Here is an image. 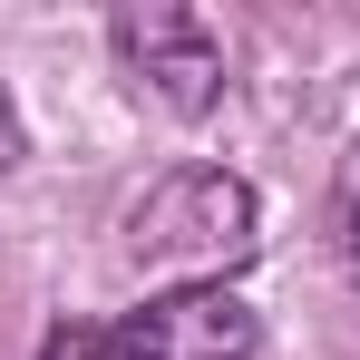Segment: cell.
<instances>
[{
	"label": "cell",
	"instance_id": "cell-2",
	"mask_svg": "<svg viewBox=\"0 0 360 360\" xmlns=\"http://www.w3.org/2000/svg\"><path fill=\"white\" fill-rule=\"evenodd\" d=\"M117 49H127V68H136L176 117H205V108L224 98V39H214L195 10H127Z\"/></svg>",
	"mask_w": 360,
	"mask_h": 360
},
{
	"label": "cell",
	"instance_id": "cell-1",
	"mask_svg": "<svg viewBox=\"0 0 360 360\" xmlns=\"http://www.w3.org/2000/svg\"><path fill=\"white\" fill-rule=\"evenodd\" d=\"M253 185L224 176V166H185L166 176L136 214H127V253L146 263V273H166V283H224L253 263Z\"/></svg>",
	"mask_w": 360,
	"mask_h": 360
},
{
	"label": "cell",
	"instance_id": "cell-3",
	"mask_svg": "<svg viewBox=\"0 0 360 360\" xmlns=\"http://www.w3.org/2000/svg\"><path fill=\"white\" fill-rule=\"evenodd\" d=\"M146 360H253L263 321L234 283H185V292H156L136 321H117Z\"/></svg>",
	"mask_w": 360,
	"mask_h": 360
},
{
	"label": "cell",
	"instance_id": "cell-6",
	"mask_svg": "<svg viewBox=\"0 0 360 360\" xmlns=\"http://www.w3.org/2000/svg\"><path fill=\"white\" fill-rule=\"evenodd\" d=\"M351 273H360V214H351Z\"/></svg>",
	"mask_w": 360,
	"mask_h": 360
},
{
	"label": "cell",
	"instance_id": "cell-4",
	"mask_svg": "<svg viewBox=\"0 0 360 360\" xmlns=\"http://www.w3.org/2000/svg\"><path fill=\"white\" fill-rule=\"evenodd\" d=\"M39 360H146L127 331H98V321H78V331H49V351Z\"/></svg>",
	"mask_w": 360,
	"mask_h": 360
},
{
	"label": "cell",
	"instance_id": "cell-5",
	"mask_svg": "<svg viewBox=\"0 0 360 360\" xmlns=\"http://www.w3.org/2000/svg\"><path fill=\"white\" fill-rule=\"evenodd\" d=\"M20 156V127H10V98H0V166Z\"/></svg>",
	"mask_w": 360,
	"mask_h": 360
}]
</instances>
